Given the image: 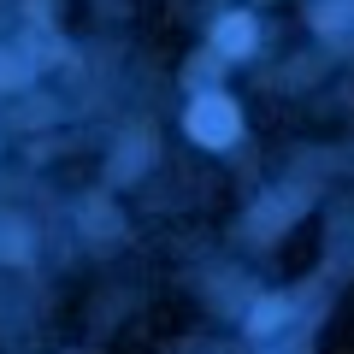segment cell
I'll return each instance as SVG.
<instances>
[{
  "label": "cell",
  "mask_w": 354,
  "mask_h": 354,
  "mask_svg": "<svg viewBox=\"0 0 354 354\" xmlns=\"http://www.w3.org/2000/svg\"><path fill=\"white\" fill-rule=\"evenodd\" d=\"M213 48L218 53H248L254 48V18H218V30H213Z\"/></svg>",
  "instance_id": "2"
},
{
  "label": "cell",
  "mask_w": 354,
  "mask_h": 354,
  "mask_svg": "<svg viewBox=\"0 0 354 354\" xmlns=\"http://www.w3.org/2000/svg\"><path fill=\"white\" fill-rule=\"evenodd\" d=\"M242 118H236V101H225V95H201V101L189 106V136L201 142V148H225V142H236Z\"/></svg>",
  "instance_id": "1"
},
{
  "label": "cell",
  "mask_w": 354,
  "mask_h": 354,
  "mask_svg": "<svg viewBox=\"0 0 354 354\" xmlns=\"http://www.w3.org/2000/svg\"><path fill=\"white\" fill-rule=\"evenodd\" d=\"M0 248H6V254H24V236H18V225H6V218H0Z\"/></svg>",
  "instance_id": "3"
}]
</instances>
